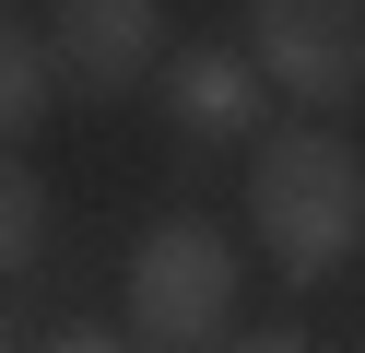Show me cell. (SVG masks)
<instances>
[{"instance_id": "obj_2", "label": "cell", "mask_w": 365, "mask_h": 353, "mask_svg": "<svg viewBox=\"0 0 365 353\" xmlns=\"http://www.w3.org/2000/svg\"><path fill=\"white\" fill-rule=\"evenodd\" d=\"M236 282H247V259L200 212H165L130 247V342L142 353H224L236 342Z\"/></svg>"}, {"instance_id": "obj_8", "label": "cell", "mask_w": 365, "mask_h": 353, "mask_svg": "<svg viewBox=\"0 0 365 353\" xmlns=\"http://www.w3.org/2000/svg\"><path fill=\"white\" fill-rule=\"evenodd\" d=\"M24 353H142V342H130V329H83V318H71V329H48V342H24Z\"/></svg>"}, {"instance_id": "obj_9", "label": "cell", "mask_w": 365, "mask_h": 353, "mask_svg": "<svg viewBox=\"0 0 365 353\" xmlns=\"http://www.w3.org/2000/svg\"><path fill=\"white\" fill-rule=\"evenodd\" d=\"M224 353H318V342H307V329H236Z\"/></svg>"}, {"instance_id": "obj_6", "label": "cell", "mask_w": 365, "mask_h": 353, "mask_svg": "<svg viewBox=\"0 0 365 353\" xmlns=\"http://www.w3.org/2000/svg\"><path fill=\"white\" fill-rule=\"evenodd\" d=\"M59 47H48V24H0V130L12 141H36V118L59 106Z\"/></svg>"}, {"instance_id": "obj_3", "label": "cell", "mask_w": 365, "mask_h": 353, "mask_svg": "<svg viewBox=\"0 0 365 353\" xmlns=\"http://www.w3.org/2000/svg\"><path fill=\"white\" fill-rule=\"evenodd\" d=\"M247 59L307 118L365 94V0H247Z\"/></svg>"}, {"instance_id": "obj_5", "label": "cell", "mask_w": 365, "mask_h": 353, "mask_svg": "<svg viewBox=\"0 0 365 353\" xmlns=\"http://www.w3.org/2000/svg\"><path fill=\"white\" fill-rule=\"evenodd\" d=\"M165 130L189 141V153H259V106H271V71L247 59V47H177L165 59Z\"/></svg>"}, {"instance_id": "obj_7", "label": "cell", "mask_w": 365, "mask_h": 353, "mask_svg": "<svg viewBox=\"0 0 365 353\" xmlns=\"http://www.w3.org/2000/svg\"><path fill=\"white\" fill-rule=\"evenodd\" d=\"M36 259H48V188H36L24 165H12V177H0V271L24 282Z\"/></svg>"}, {"instance_id": "obj_1", "label": "cell", "mask_w": 365, "mask_h": 353, "mask_svg": "<svg viewBox=\"0 0 365 353\" xmlns=\"http://www.w3.org/2000/svg\"><path fill=\"white\" fill-rule=\"evenodd\" d=\"M247 224H259V259L294 282V295H318V282L341 271V259L365 247V153L341 130H271L259 165H247Z\"/></svg>"}, {"instance_id": "obj_4", "label": "cell", "mask_w": 365, "mask_h": 353, "mask_svg": "<svg viewBox=\"0 0 365 353\" xmlns=\"http://www.w3.org/2000/svg\"><path fill=\"white\" fill-rule=\"evenodd\" d=\"M48 47L71 106H118V94L165 83V0H48Z\"/></svg>"}]
</instances>
